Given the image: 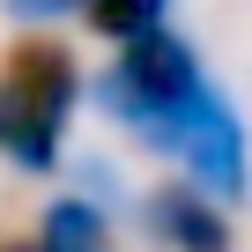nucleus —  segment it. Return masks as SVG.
I'll list each match as a JSON object with an SVG mask.
<instances>
[{
	"instance_id": "1",
	"label": "nucleus",
	"mask_w": 252,
	"mask_h": 252,
	"mask_svg": "<svg viewBox=\"0 0 252 252\" xmlns=\"http://www.w3.org/2000/svg\"><path fill=\"white\" fill-rule=\"evenodd\" d=\"M89 96H96V111L119 126L126 141H141L149 156L178 163L186 134L200 126V111H208L222 89H215L208 60L193 52V37L156 30V37H141V45H119V52L104 60V74L89 82Z\"/></svg>"
},
{
	"instance_id": "2",
	"label": "nucleus",
	"mask_w": 252,
	"mask_h": 252,
	"mask_svg": "<svg viewBox=\"0 0 252 252\" xmlns=\"http://www.w3.org/2000/svg\"><path fill=\"white\" fill-rule=\"evenodd\" d=\"M89 104V74L60 30H30L0 60V163L15 178H52L67 171V134L74 111Z\"/></svg>"
},
{
	"instance_id": "3",
	"label": "nucleus",
	"mask_w": 252,
	"mask_h": 252,
	"mask_svg": "<svg viewBox=\"0 0 252 252\" xmlns=\"http://www.w3.org/2000/svg\"><path fill=\"white\" fill-rule=\"evenodd\" d=\"M134 222L156 252H237V222H230V200H215L208 186H193L186 171L178 178H156L141 200H134Z\"/></svg>"
},
{
	"instance_id": "4",
	"label": "nucleus",
	"mask_w": 252,
	"mask_h": 252,
	"mask_svg": "<svg viewBox=\"0 0 252 252\" xmlns=\"http://www.w3.org/2000/svg\"><path fill=\"white\" fill-rule=\"evenodd\" d=\"M178 171L193 186H208L215 200H245V186H252V141H245V119H237L230 96H215L200 111V126L178 149Z\"/></svg>"
},
{
	"instance_id": "5",
	"label": "nucleus",
	"mask_w": 252,
	"mask_h": 252,
	"mask_svg": "<svg viewBox=\"0 0 252 252\" xmlns=\"http://www.w3.org/2000/svg\"><path fill=\"white\" fill-rule=\"evenodd\" d=\"M37 252H119V237H111V208L104 200H89L82 186L74 193H52L45 208H37Z\"/></svg>"
},
{
	"instance_id": "6",
	"label": "nucleus",
	"mask_w": 252,
	"mask_h": 252,
	"mask_svg": "<svg viewBox=\"0 0 252 252\" xmlns=\"http://www.w3.org/2000/svg\"><path fill=\"white\" fill-rule=\"evenodd\" d=\"M82 23L119 52V45H141V37H156V30H171V0H89L82 8Z\"/></svg>"
},
{
	"instance_id": "7",
	"label": "nucleus",
	"mask_w": 252,
	"mask_h": 252,
	"mask_svg": "<svg viewBox=\"0 0 252 252\" xmlns=\"http://www.w3.org/2000/svg\"><path fill=\"white\" fill-rule=\"evenodd\" d=\"M89 0H0V15L23 23V30H60V23H82Z\"/></svg>"
},
{
	"instance_id": "8",
	"label": "nucleus",
	"mask_w": 252,
	"mask_h": 252,
	"mask_svg": "<svg viewBox=\"0 0 252 252\" xmlns=\"http://www.w3.org/2000/svg\"><path fill=\"white\" fill-rule=\"evenodd\" d=\"M0 252H37V237H0Z\"/></svg>"
}]
</instances>
